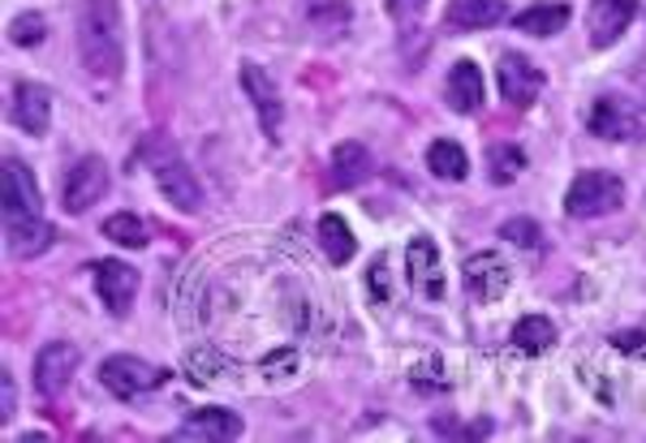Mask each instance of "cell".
<instances>
[{
    "label": "cell",
    "instance_id": "obj_1",
    "mask_svg": "<svg viewBox=\"0 0 646 443\" xmlns=\"http://www.w3.org/2000/svg\"><path fill=\"white\" fill-rule=\"evenodd\" d=\"M78 56L91 78H121L125 69V26L117 0H87L78 13Z\"/></svg>",
    "mask_w": 646,
    "mask_h": 443
},
{
    "label": "cell",
    "instance_id": "obj_2",
    "mask_svg": "<svg viewBox=\"0 0 646 443\" xmlns=\"http://www.w3.org/2000/svg\"><path fill=\"white\" fill-rule=\"evenodd\" d=\"M143 159H151V173H155V186L160 195L168 198L177 211H199L202 207V190H199V177L190 173V164L168 147L164 139H151L143 147Z\"/></svg>",
    "mask_w": 646,
    "mask_h": 443
},
{
    "label": "cell",
    "instance_id": "obj_3",
    "mask_svg": "<svg viewBox=\"0 0 646 443\" xmlns=\"http://www.w3.org/2000/svg\"><path fill=\"white\" fill-rule=\"evenodd\" d=\"M625 202V181L616 173H603V168H591V173H578V181L569 186L565 195V211L573 220H595V215H607Z\"/></svg>",
    "mask_w": 646,
    "mask_h": 443
},
{
    "label": "cell",
    "instance_id": "obj_4",
    "mask_svg": "<svg viewBox=\"0 0 646 443\" xmlns=\"http://www.w3.org/2000/svg\"><path fill=\"white\" fill-rule=\"evenodd\" d=\"M100 384L112 396H121V400H134V396H147L155 388H164L168 384V370L164 366H151L143 357L117 353V357H108L100 366Z\"/></svg>",
    "mask_w": 646,
    "mask_h": 443
},
{
    "label": "cell",
    "instance_id": "obj_5",
    "mask_svg": "<svg viewBox=\"0 0 646 443\" xmlns=\"http://www.w3.org/2000/svg\"><path fill=\"white\" fill-rule=\"evenodd\" d=\"M496 78H500V96H504V103H513V108H530L547 87V74L530 56H522V52H504L500 56Z\"/></svg>",
    "mask_w": 646,
    "mask_h": 443
},
{
    "label": "cell",
    "instance_id": "obj_6",
    "mask_svg": "<svg viewBox=\"0 0 646 443\" xmlns=\"http://www.w3.org/2000/svg\"><path fill=\"white\" fill-rule=\"evenodd\" d=\"M91 276H96V294H100L103 310L117 314V319H125L130 306H134V297H139V272L130 263H121V258H100L91 267Z\"/></svg>",
    "mask_w": 646,
    "mask_h": 443
},
{
    "label": "cell",
    "instance_id": "obj_7",
    "mask_svg": "<svg viewBox=\"0 0 646 443\" xmlns=\"http://www.w3.org/2000/svg\"><path fill=\"white\" fill-rule=\"evenodd\" d=\"M461 276H466V289H470L474 301H500V297L508 294V285H513V267L504 263V254H496V250L470 254Z\"/></svg>",
    "mask_w": 646,
    "mask_h": 443
},
{
    "label": "cell",
    "instance_id": "obj_8",
    "mask_svg": "<svg viewBox=\"0 0 646 443\" xmlns=\"http://www.w3.org/2000/svg\"><path fill=\"white\" fill-rule=\"evenodd\" d=\"M103 195H108V164H103L100 155H83V159L69 168V177H65V211H69V215H83V211H91Z\"/></svg>",
    "mask_w": 646,
    "mask_h": 443
},
{
    "label": "cell",
    "instance_id": "obj_9",
    "mask_svg": "<svg viewBox=\"0 0 646 443\" xmlns=\"http://www.w3.org/2000/svg\"><path fill=\"white\" fill-rule=\"evenodd\" d=\"M0 202H4V220L9 215H40V207H44L35 173L13 155L4 159V173H0Z\"/></svg>",
    "mask_w": 646,
    "mask_h": 443
},
{
    "label": "cell",
    "instance_id": "obj_10",
    "mask_svg": "<svg viewBox=\"0 0 646 443\" xmlns=\"http://www.w3.org/2000/svg\"><path fill=\"white\" fill-rule=\"evenodd\" d=\"M405 272H409L414 289L427 297V301H440L445 297V263H440V246L431 237H414L405 246Z\"/></svg>",
    "mask_w": 646,
    "mask_h": 443
},
{
    "label": "cell",
    "instance_id": "obj_11",
    "mask_svg": "<svg viewBox=\"0 0 646 443\" xmlns=\"http://www.w3.org/2000/svg\"><path fill=\"white\" fill-rule=\"evenodd\" d=\"M242 91L250 96L254 103V117H259V125H263V134L267 139H281V117H285V103H281V91H276V82L267 78V69H259V65H242Z\"/></svg>",
    "mask_w": 646,
    "mask_h": 443
},
{
    "label": "cell",
    "instance_id": "obj_12",
    "mask_svg": "<svg viewBox=\"0 0 646 443\" xmlns=\"http://www.w3.org/2000/svg\"><path fill=\"white\" fill-rule=\"evenodd\" d=\"M638 18V0H591V13H587V35L595 48H612L629 22Z\"/></svg>",
    "mask_w": 646,
    "mask_h": 443
},
{
    "label": "cell",
    "instance_id": "obj_13",
    "mask_svg": "<svg viewBox=\"0 0 646 443\" xmlns=\"http://www.w3.org/2000/svg\"><path fill=\"white\" fill-rule=\"evenodd\" d=\"M74 370H78V348L65 345V341L44 345L40 348V357H35V392L56 400V396L69 388Z\"/></svg>",
    "mask_w": 646,
    "mask_h": 443
},
{
    "label": "cell",
    "instance_id": "obj_14",
    "mask_svg": "<svg viewBox=\"0 0 646 443\" xmlns=\"http://www.w3.org/2000/svg\"><path fill=\"white\" fill-rule=\"evenodd\" d=\"M591 134L603 143H629L638 134V112L625 103L621 96H599L591 103Z\"/></svg>",
    "mask_w": 646,
    "mask_h": 443
},
{
    "label": "cell",
    "instance_id": "obj_15",
    "mask_svg": "<svg viewBox=\"0 0 646 443\" xmlns=\"http://www.w3.org/2000/svg\"><path fill=\"white\" fill-rule=\"evenodd\" d=\"M13 125L31 139H44L52 125V91L40 82H18L13 87Z\"/></svg>",
    "mask_w": 646,
    "mask_h": 443
},
{
    "label": "cell",
    "instance_id": "obj_16",
    "mask_svg": "<svg viewBox=\"0 0 646 443\" xmlns=\"http://www.w3.org/2000/svg\"><path fill=\"white\" fill-rule=\"evenodd\" d=\"M247 427H242V418L238 413H229V409H199V413H190L182 427H177V435L173 440H182V443H190V440H199V443H229V440H238Z\"/></svg>",
    "mask_w": 646,
    "mask_h": 443
},
{
    "label": "cell",
    "instance_id": "obj_17",
    "mask_svg": "<svg viewBox=\"0 0 646 443\" xmlns=\"http://www.w3.org/2000/svg\"><path fill=\"white\" fill-rule=\"evenodd\" d=\"M4 242H9L13 258H40L56 242V229L40 215H9L4 220Z\"/></svg>",
    "mask_w": 646,
    "mask_h": 443
},
{
    "label": "cell",
    "instance_id": "obj_18",
    "mask_svg": "<svg viewBox=\"0 0 646 443\" xmlns=\"http://www.w3.org/2000/svg\"><path fill=\"white\" fill-rule=\"evenodd\" d=\"M483 96H488L483 69H479L474 60H457V65L448 69V82H445L448 108H452V112H461V117H470V112H479V108H483Z\"/></svg>",
    "mask_w": 646,
    "mask_h": 443
},
{
    "label": "cell",
    "instance_id": "obj_19",
    "mask_svg": "<svg viewBox=\"0 0 646 443\" xmlns=\"http://www.w3.org/2000/svg\"><path fill=\"white\" fill-rule=\"evenodd\" d=\"M182 375L195 384V388H216V384H225V379H233L238 375V366L220 353V348L211 345H195L186 357H182Z\"/></svg>",
    "mask_w": 646,
    "mask_h": 443
},
{
    "label": "cell",
    "instance_id": "obj_20",
    "mask_svg": "<svg viewBox=\"0 0 646 443\" xmlns=\"http://www.w3.org/2000/svg\"><path fill=\"white\" fill-rule=\"evenodd\" d=\"M504 18H508L504 0H452L448 4V26L457 31H488V26H500Z\"/></svg>",
    "mask_w": 646,
    "mask_h": 443
},
{
    "label": "cell",
    "instance_id": "obj_21",
    "mask_svg": "<svg viewBox=\"0 0 646 443\" xmlns=\"http://www.w3.org/2000/svg\"><path fill=\"white\" fill-rule=\"evenodd\" d=\"M569 18H573V9L569 4H530V9H522L517 18H513V26L522 31V35H560L565 26H569Z\"/></svg>",
    "mask_w": 646,
    "mask_h": 443
},
{
    "label": "cell",
    "instance_id": "obj_22",
    "mask_svg": "<svg viewBox=\"0 0 646 443\" xmlns=\"http://www.w3.org/2000/svg\"><path fill=\"white\" fill-rule=\"evenodd\" d=\"M328 168H332V186L349 190V186H358L371 173V151L362 147V143H341V147L332 151Z\"/></svg>",
    "mask_w": 646,
    "mask_h": 443
},
{
    "label": "cell",
    "instance_id": "obj_23",
    "mask_svg": "<svg viewBox=\"0 0 646 443\" xmlns=\"http://www.w3.org/2000/svg\"><path fill=\"white\" fill-rule=\"evenodd\" d=\"M513 345H517V353H526V357H544L547 348L556 345V323L544 319V314H526V319H517V328H513Z\"/></svg>",
    "mask_w": 646,
    "mask_h": 443
},
{
    "label": "cell",
    "instance_id": "obj_24",
    "mask_svg": "<svg viewBox=\"0 0 646 443\" xmlns=\"http://www.w3.org/2000/svg\"><path fill=\"white\" fill-rule=\"evenodd\" d=\"M427 168H431L440 181H466V173H470V155L457 147L452 139H436V143L427 147Z\"/></svg>",
    "mask_w": 646,
    "mask_h": 443
},
{
    "label": "cell",
    "instance_id": "obj_25",
    "mask_svg": "<svg viewBox=\"0 0 646 443\" xmlns=\"http://www.w3.org/2000/svg\"><path fill=\"white\" fill-rule=\"evenodd\" d=\"M319 246H324V254L341 267V263H349L353 258V250H358V242H353V233H349V224L337 215V211H328L324 220H319Z\"/></svg>",
    "mask_w": 646,
    "mask_h": 443
},
{
    "label": "cell",
    "instance_id": "obj_26",
    "mask_svg": "<svg viewBox=\"0 0 646 443\" xmlns=\"http://www.w3.org/2000/svg\"><path fill=\"white\" fill-rule=\"evenodd\" d=\"M302 370V348L294 345H281L272 348L263 362H259V375L267 379V384H276V388H285V384H294Z\"/></svg>",
    "mask_w": 646,
    "mask_h": 443
},
{
    "label": "cell",
    "instance_id": "obj_27",
    "mask_svg": "<svg viewBox=\"0 0 646 443\" xmlns=\"http://www.w3.org/2000/svg\"><path fill=\"white\" fill-rule=\"evenodd\" d=\"M103 237L117 242V246L143 250L147 246V224H143L139 215H130V211H117V215L103 220Z\"/></svg>",
    "mask_w": 646,
    "mask_h": 443
},
{
    "label": "cell",
    "instance_id": "obj_28",
    "mask_svg": "<svg viewBox=\"0 0 646 443\" xmlns=\"http://www.w3.org/2000/svg\"><path fill=\"white\" fill-rule=\"evenodd\" d=\"M522 164H526L522 147H508V143L492 147V155H488V173H492V181H496V186H508V181H517Z\"/></svg>",
    "mask_w": 646,
    "mask_h": 443
},
{
    "label": "cell",
    "instance_id": "obj_29",
    "mask_svg": "<svg viewBox=\"0 0 646 443\" xmlns=\"http://www.w3.org/2000/svg\"><path fill=\"white\" fill-rule=\"evenodd\" d=\"M500 237H504V242H517L522 250L544 246V229H539L535 220H526V215H517V220H504V224H500Z\"/></svg>",
    "mask_w": 646,
    "mask_h": 443
},
{
    "label": "cell",
    "instance_id": "obj_30",
    "mask_svg": "<svg viewBox=\"0 0 646 443\" xmlns=\"http://www.w3.org/2000/svg\"><path fill=\"white\" fill-rule=\"evenodd\" d=\"M44 18L40 13H22V18H13L9 22V44H18V48H35L40 40H44Z\"/></svg>",
    "mask_w": 646,
    "mask_h": 443
},
{
    "label": "cell",
    "instance_id": "obj_31",
    "mask_svg": "<svg viewBox=\"0 0 646 443\" xmlns=\"http://www.w3.org/2000/svg\"><path fill=\"white\" fill-rule=\"evenodd\" d=\"M409 379H414V388L418 392H445L448 388V370L440 357H427V362H418L414 370H409Z\"/></svg>",
    "mask_w": 646,
    "mask_h": 443
},
{
    "label": "cell",
    "instance_id": "obj_32",
    "mask_svg": "<svg viewBox=\"0 0 646 443\" xmlns=\"http://www.w3.org/2000/svg\"><path fill=\"white\" fill-rule=\"evenodd\" d=\"M366 294H371V301H380V306H388V301H393V276H388V254H380V258L371 263V272H366Z\"/></svg>",
    "mask_w": 646,
    "mask_h": 443
},
{
    "label": "cell",
    "instance_id": "obj_33",
    "mask_svg": "<svg viewBox=\"0 0 646 443\" xmlns=\"http://www.w3.org/2000/svg\"><path fill=\"white\" fill-rule=\"evenodd\" d=\"M427 4L431 0H388V13H393V22H401V26H414L427 13Z\"/></svg>",
    "mask_w": 646,
    "mask_h": 443
},
{
    "label": "cell",
    "instance_id": "obj_34",
    "mask_svg": "<svg viewBox=\"0 0 646 443\" xmlns=\"http://www.w3.org/2000/svg\"><path fill=\"white\" fill-rule=\"evenodd\" d=\"M13 409H18V388H13V375L4 370V375H0V422H9Z\"/></svg>",
    "mask_w": 646,
    "mask_h": 443
},
{
    "label": "cell",
    "instance_id": "obj_35",
    "mask_svg": "<svg viewBox=\"0 0 646 443\" xmlns=\"http://www.w3.org/2000/svg\"><path fill=\"white\" fill-rule=\"evenodd\" d=\"M612 345L621 348V353H629V357H638V362H646V336L643 332H621V336H612Z\"/></svg>",
    "mask_w": 646,
    "mask_h": 443
}]
</instances>
